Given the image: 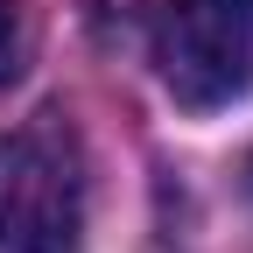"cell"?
I'll use <instances>...</instances> for the list:
<instances>
[{
	"label": "cell",
	"instance_id": "6da1fadb",
	"mask_svg": "<svg viewBox=\"0 0 253 253\" xmlns=\"http://www.w3.org/2000/svg\"><path fill=\"white\" fill-rule=\"evenodd\" d=\"M0 253H84V155L63 120L0 148Z\"/></svg>",
	"mask_w": 253,
	"mask_h": 253
},
{
	"label": "cell",
	"instance_id": "7a4b0ae2",
	"mask_svg": "<svg viewBox=\"0 0 253 253\" xmlns=\"http://www.w3.org/2000/svg\"><path fill=\"white\" fill-rule=\"evenodd\" d=\"M155 71L183 113H218L253 91V0H162Z\"/></svg>",
	"mask_w": 253,
	"mask_h": 253
},
{
	"label": "cell",
	"instance_id": "3957f363",
	"mask_svg": "<svg viewBox=\"0 0 253 253\" xmlns=\"http://www.w3.org/2000/svg\"><path fill=\"white\" fill-rule=\"evenodd\" d=\"M21 56H28V28H21V7L0 0V84L21 78Z\"/></svg>",
	"mask_w": 253,
	"mask_h": 253
},
{
	"label": "cell",
	"instance_id": "277c9868",
	"mask_svg": "<svg viewBox=\"0 0 253 253\" xmlns=\"http://www.w3.org/2000/svg\"><path fill=\"white\" fill-rule=\"evenodd\" d=\"M246 190H253V162H246Z\"/></svg>",
	"mask_w": 253,
	"mask_h": 253
}]
</instances>
